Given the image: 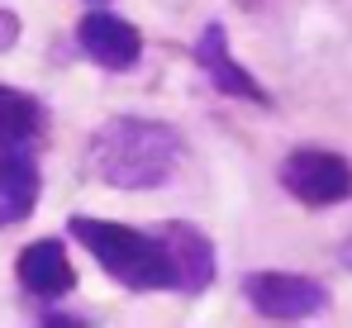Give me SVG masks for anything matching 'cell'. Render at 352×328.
Here are the masks:
<instances>
[{
  "mask_svg": "<svg viewBox=\"0 0 352 328\" xmlns=\"http://www.w3.org/2000/svg\"><path fill=\"white\" fill-rule=\"evenodd\" d=\"M38 138H43V100L0 81V157L34 148Z\"/></svg>",
  "mask_w": 352,
  "mask_h": 328,
  "instance_id": "cell-10",
  "label": "cell"
},
{
  "mask_svg": "<svg viewBox=\"0 0 352 328\" xmlns=\"http://www.w3.org/2000/svg\"><path fill=\"white\" fill-rule=\"evenodd\" d=\"M243 300L267 324H309V319H324L333 305L324 281L300 272H248L243 276Z\"/></svg>",
  "mask_w": 352,
  "mask_h": 328,
  "instance_id": "cell-3",
  "label": "cell"
},
{
  "mask_svg": "<svg viewBox=\"0 0 352 328\" xmlns=\"http://www.w3.org/2000/svg\"><path fill=\"white\" fill-rule=\"evenodd\" d=\"M19 34H24V24H19V14L0 5V53H10V48L19 43Z\"/></svg>",
  "mask_w": 352,
  "mask_h": 328,
  "instance_id": "cell-11",
  "label": "cell"
},
{
  "mask_svg": "<svg viewBox=\"0 0 352 328\" xmlns=\"http://www.w3.org/2000/svg\"><path fill=\"white\" fill-rule=\"evenodd\" d=\"M72 243H81L96 267L110 276L115 285L133 290V295H153V290H176V267L167 252V238L157 228H133V223H115V219L96 215H72L67 219Z\"/></svg>",
  "mask_w": 352,
  "mask_h": 328,
  "instance_id": "cell-2",
  "label": "cell"
},
{
  "mask_svg": "<svg viewBox=\"0 0 352 328\" xmlns=\"http://www.w3.org/2000/svg\"><path fill=\"white\" fill-rule=\"evenodd\" d=\"M38 324H62V328H86V319H76V314H38Z\"/></svg>",
  "mask_w": 352,
  "mask_h": 328,
  "instance_id": "cell-12",
  "label": "cell"
},
{
  "mask_svg": "<svg viewBox=\"0 0 352 328\" xmlns=\"http://www.w3.org/2000/svg\"><path fill=\"white\" fill-rule=\"evenodd\" d=\"M76 48L100 72H133L143 62V34L115 10H86L76 19Z\"/></svg>",
  "mask_w": 352,
  "mask_h": 328,
  "instance_id": "cell-5",
  "label": "cell"
},
{
  "mask_svg": "<svg viewBox=\"0 0 352 328\" xmlns=\"http://www.w3.org/2000/svg\"><path fill=\"white\" fill-rule=\"evenodd\" d=\"M181 133L162 119L115 114L86 143V171L110 190H157L181 166Z\"/></svg>",
  "mask_w": 352,
  "mask_h": 328,
  "instance_id": "cell-1",
  "label": "cell"
},
{
  "mask_svg": "<svg viewBox=\"0 0 352 328\" xmlns=\"http://www.w3.org/2000/svg\"><path fill=\"white\" fill-rule=\"evenodd\" d=\"M190 57H195V67L210 76V86H214L219 96H234V100H248V105H272V91H267V86H262V81H257V76L234 57L229 34H224L219 19H210V24L200 29V39H195Z\"/></svg>",
  "mask_w": 352,
  "mask_h": 328,
  "instance_id": "cell-6",
  "label": "cell"
},
{
  "mask_svg": "<svg viewBox=\"0 0 352 328\" xmlns=\"http://www.w3.org/2000/svg\"><path fill=\"white\" fill-rule=\"evenodd\" d=\"M14 276H19V285H24L34 300H62V295L76 290V267H72L62 238H38V243H29V248L14 257Z\"/></svg>",
  "mask_w": 352,
  "mask_h": 328,
  "instance_id": "cell-8",
  "label": "cell"
},
{
  "mask_svg": "<svg viewBox=\"0 0 352 328\" xmlns=\"http://www.w3.org/2000/svg\"><path fill=\"white\" fill-rule=\"evenodd\" d=\"M281 186L305 210H333L352 200V162L329 148H295L281 162Z\"/></svg>",
  "mask_w": 352,
  "mask_h": 328,
  "instance_id": "cell-4",
  "label": "cell"
},
{
  "mask_svg": "<svg viewBox=\"0 0 352 328\" xmlns=\"http://www.w3.org/2000/svg\"><path fill=\"white\" fill-rule=\"evenodd\" d=\"M157 233L167 238V252H172L176 295H186V300L205 295V290L214 285V276H219V252H214L210 233L195 228V223H186V219H167V223H157Z\"/></svg>",
  "mask_w": 352,
  "mask_h": 328,
  "instance_id": "cell-7",
  "label": "cell"
},
{
  "mask_svg": "<svg viewBox=\"0 0 352 328\" xmlns=\"http://www.w3.org/2000/svg\"><path fill=\"white\" fill-rule=\"evenodd\" d=\"M338 262H343V267H348V272H352V233H348V238H343V248H338Z\"/></svg>",
  "mask_w": 352,
  "mask_h": 328,
  "instance_id": "cell-13",
  "label": "cell"
},
{
  "mask_svg": "<svg viewBox=\"0 0 352 328\" xmlns=\"http://www.w3.org/2000/svg\"><path fill=\"white\" fill-rule=\"evenodd\" d=\"M38 190H43V166L34 157V148L5 153L0 157V228H14L34 215Z\"/></svg>",
  "mask_w": 352,
  "mask_h": 328,
  "instance_id": "cell-9",
  "label": "cell"
},
{
  "mask_svg": "<svg viewBox=\"0 0 352 328\" xmlns=\"http://www.w3.org/2000/svg\"><path fill=\"white\" fill-rule=\"evenodd\" d=\"M91 5H110V0H91Z\"/></svg>",
  "mask_w": 352,
  "mask_h": 328,
  "instance_id": "cell-14",
  "label": "cell"
}]
</instances>
